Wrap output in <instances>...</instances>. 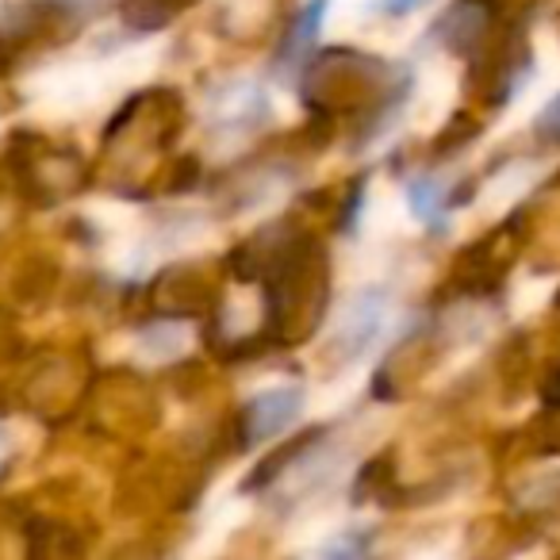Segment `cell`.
<instances>
[{"instance_id":"obj_1","label":"cell","mask_w":560,"mask_h":560,"mask_svg":"<svg viewBox=\"0 0 560 560\" xmlns=\"http://www.w3.org/2000/svg\"><path fill=\"white\" fill-rule=\"evenodd\" d=\"M307 411V392L300 384H277V388L257 392L246 404V442L261 445L296 427Z\"/></svg>"},{"instance_id":"obj_2","label":"cell","mask_w":560,"mask_h":560,"mask_svg":"<svg viewBox=\"0 0 560 560\" xmlns=\"http://www.w3.org/2000/svg\"><path fill=\"white\" fill-rule=\"evenodd\" d=\"M384 323H388V296H381V292L358 296V304L346 312V323H342V350L350 353V358H361V353L376 342Z\"/></svg>"},{"instance_id":"obj_3","label":"cell","mask_w":560,"mask_h":560,"mask_svg":"<svg viewBox=\"0 0 560 560\" xmlns=\"http://www.w3.org/2000/svg\"><path fill=\"white\" fill-rule=\"evenodd\" d=\"M442 200H445V185L434 177V173H422V177L407 180V208L422 219V223L438 226V215H442Z\"/></svg>"},{"instance_id":"obj_4","label":"cell","mask_w":560,"mask_h":560,"mask_svg":"<svg viewBox=\"0 0 560 560\" xmlns=\"http://www.w3.org/2000/svg\"><path fill=\"white\" fill-rule=\"evenodd\" d=\"M327 4L330 0H307V9L300 12V20H296V32L289 35V43H284V58H304L307 50H312V43H315V35H319V27H323V20H327Z\"/></svg>"},{"instance_id":"obj_5","label":"cell","mask_w":560,"mask_h":560,"mask_svg":"<svg viewBox=\"0 0 560 560\" xmlns=\"http://www.w3.org/2000/svg\"><path fill=\"white\" fill-rule=\"evenodd\" d=\"M369 545L365 541H353L350 534H342L338 537V541H330V545H323V552H350V557H361V552H365Z\"/></svg>"},{"instance_id":"obj_6","label":"cell","mask_w":560,"mask_h":560,"mask_svg":"<svg viewBox=\"0 0 560 560\" xmlns=\"http://www.w3.org/2000/svg\"><path fill=\"white\" fill-rule=\"evenodd\" d=\"M419 4H427V0H381V9L388 12V16H407V12H415Z\"/></svg>"},{"instance_id":"obj_7","label":"cell","mask_w":560,"mask_h":560,"mask_svg":"<svg viewBox=\"0 0 560 560\" xmlns=\"http://www.w3.org/2000/svg\"><path fill=\"white\" fill-rule=\"evenodd\" d=\"M73 4H85V0H73Z\"/></svg>"}]
</instances>
